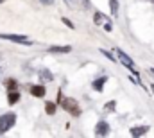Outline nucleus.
I'll list each match as a JSON object with an SVG mask.
<instances>
[{
  "label": "nucleus",
  "instance_id": "obj_15",
  "mask_svg": "<svg viewBox=\"0 0 154 138\" xmlns=\"http://www.w3.org/2000/svg\"><path fill=\"white\" fill-rule=\"evenodd\" d=\"M45 109H47L48 115H54V113H56V104L54 102H47L45 104Z\"/></svg>",
  "mask_w": 154,
  "mask_h": 138
},
{
  "label": "nucleus",
  "instance_id": "obj_20",
  "mask_svg": "<svg viewBox=\"0 0 154 138\" xmlns=\"http://www.w3.org/2000/svg\"><path fill=\"white\" fill-rule=\"evenodd\" d=\"M151 88H152V92H154V84H152V86H151Z\"/></svg>",
  "mask_w": 154,
  "mask_h": 138
},
{
  "label": "nucleus",
  "instance_id": "obj_3",
  "mask_svg": "<svg viewBox=\"0 0 154 138\" xmlns=\"http://www.w3.org/2000/svg\"><path fill=\"white\" fill-rule=\"evenodd\" d=\"M0 39H7L13 43H22V45H32V41H29L25 36H18V34H0Z\"/></svg>",
  "mask_w": 154,
  "mask_h": 138
},
{
  "label": "nucleus",
  "instance_id": "obj_17",
  "mask_svg": "<svg viewBox=\"0 0 154 138\" xmlns=\"http://www.w3.org/2000/svg\"><path fill=\"white\" fill-rule=\"evenodd\" d=\"M63 24H65L66 27H70V29H74V24H72V22H70L68 18H63Z\"/></svg>",
  "mask_w": 154,
  "mask_h": 138
},
{
  "label": "nucleus",
  "instance_id": "obj_18",
  "mask_svg": "<svg viewBox=\"0 0 154 138\" xmlns=\"http://www.w3.org/2000/svg\"><path fill=\"white\" fill-rule=\"evenodd\" d=\"M106 109H111V111H113V109H115V101H111V102L106 104Z\"/></svg>",
  "mask_w": 154,
  "mask_h": 138
},
{
  "label": "nucleus",
  "instance_id": "obj_23",
  "mask_svg": "<svg viewBox=\"0 0 154 138\" xmlns=\"http://www.w3.org/2000/svg\"><path fill=\"white\" fill-rule=\"evenodd\" d=\"M0 72H2V68H0Z\"/></svg>",
  "mask_w": 154,
  "mask_h": 138
},
{
  "label": "nucleus",
  "instance_id": "obj_1",
  "mask_svg": "<svg viewBox=\"0 0 154 138\" xmlns=\"http://www.w3.org/2000/svg\"><path fill=\"white\" fill-rule=\"evenodd\" d=\"M14 122H16V115H14V113H5V115H2V117H0V133L9 131V129L14 126Z\"/></svg>",
  "mask_w": 154,
  "mask_h": 138
},
{
  "label": "nucleus",
  "instance_id": "obj_22",
  "mask_svg": "<svg viewBox=\"0 0 154 138\" xmlns=\"http://www.w3.org/2000/svg\"><path fill=\"white\" fill-rule=\"evenodd\" d=\"M2 2H5V0H0V4H2Z\"/></svg>",
  "mask_w": 154,
  "mask_h": 138
},
{
  "label": "nucleus",
  "instance_id": "obj_2",
  "mask_svg": "<svg viewBox=\"0 0 154 138\" xmlns=\"http://www.w3.org/2000/svg\"><path fill=\"white\" fill-rule=\"evenodd\" d=\"M61 106H63V109H66L74 117H79L81 115V109H79V106H77V102L74 99H61Z\"/></svg>",
  "mask_w": 154,
  "mask_h": 138
},
{
  "label": "nucleus",
  "instance_id": "obj_10",
  "mask_svg": "<svg viewBox=\"0 0 154 138\" xmlns=\"http://www.w3.org/2000/svg\"><path fill=\"white\" fill-rule=\"evenodd\" d=\"M48 50H50V52H56V54H68V52L72 50V47H68V45H66V47H50Z\"/></svg>",
  "mask_w": 154,
  "mask_h": 138
},
{
  "label": "nucleus",
  "instance_id": "obj_7",
  "mask_svg": "<svg viewBox=\"0 0 154 138\" xmlns=\"http://www.w3.org/2000/svg\"><path fill=\"white\" fill-rule=\"evenodd\" d=\"M106 81H108V75H104V77H99V79H95V81L91 83V88H93V90H97V92H102V88H104Z\"/></svg>",
  "mask_w": 154,
  "mask_h": 138
},
{
  "label": "nucleus",
  "instance_id": "obj_16",
  "mask_svg": "<svg viewBox=\"0 0 154 138\" xmlns=\"http://www.w3.org/2000/svg\"><path fill=\"white\" fill-rule=\"evenodd\" d=\"M100 52H102V54H104V56H106V58H108V59H111V61H116V59H115V56H111V54H109V52H108V50H104V49H102V50H100Z\"/></svg>",
  "mask_w": 154,
  "mask_h": 138
},
{
  "label": "nucleus",
  "instance_id": "obj_4",
  "mask_svg": "<svg viewBox=\"0 0 154 138\" xmlns=\"http://www.w3.org/2000/svg\"><path fill=\"white\" fill-rule=\"evenodd\" d=\"M116 56H118V59H120V61H122V63H124L125 67H129V68L134 72V61H133V59H131V58H129V56H127V54H125L124 50L116 49Z\"/></svg>",
  "mask_w": 154,
  "mask_h": 138
},
{
  "label": "nucleus",
  "instance_id": "obj_12",
  "mask_svg": "<svg viewBox=\"0 0 154 138\" xmlns=\"http://www.w3.org/2000/svg\"><path fill=\"white\" fill-rule=\"evenodd\" d=\"M39 77H41V81H52V79H54V75H52L47 68H43L39 72Z\"/></svg>",
  "mask_w": 154,
  "mask_h": 138
},
{
  "label": "nucleus",
  "instance_id": "obj_13",
  "mask_svg": "<svg viewBox=\"0 0 154 138\" xmlns=\"http://www.w3.org/2000/svg\"><path fill=\"white\" fill-rule=\"evenodd\" d=\"M4 84H5V88H7V90H16V86H18L14 79H5V81H4Z\"/></svg>",
  "mask_w": 154,
  "mask_h": 138
},
{
  "label": "nucleus",
  "instance_id": "obj_21",
  "mask_svg": "<svg viewBox=\"0 0 154 138\" xmlns=\"http://www.w3.org/2000/svg\"><path fill=\"white\" fill-rule=\"evenodd\" d=\"M151 72H152V74H154V68H151Z\"/></svg>",
  "mask_w": 154,
  "mask_h": 138
},
{
  "label": "nucleus",
  "instance_id": "obj_19",
  "mask_svg": "<svg viewBox=\"0 0 154 138\" xmlns=\"http://www.w3.org/2000/svg\"><path fill=\"white\" fill-rule=\"evenodd\" d=\"M41 4H45V5H52L54 4V0H39Z\"/></svg>",
  "mask_w": 154,
  "mask_h": 138
},
{
  "label": "nucleus",
  "instance_id": "obj_8",
  "mask_svg": "<svg viewBox=\"0 0 154 138\" xmlns=\"http://www.w3.org/2000/svg\"><path fill=\"white\" fill-rule=\"evenodd\" d=\"M31 93L34 95V97H45V86L43 84H34L32 88H31Z\"/></svg>",
  "mask_w": 154,
  "mask_h": 138
},
{
  "label": "nucleus",
  "instance_id": "obj_14",
  "mask_svg": "<svg viewBox=\"0 0 154 138\" xmlns=\"http://www.w3.org/2000/svg\"><path fill=\"white\" fill-rule=\"evenodd\" d=\"M109 5H111L113 16H118V2H116V0H109Z\"/></svg>",
  "mask_w": 154,
  "mask_h": 138
},
{
  "label": "nucleus",
  "instance_id": "obj_6",
  "mask_svg": "<svg viewBox=\"0 0 154 138\" xmlns=\"http://www.w3.org/2000/svg\"><path fill=\"white\" fill-rule=\"evenodd\" d=\"M100 22H104V29H106V31H111V29H113V25H111V22H109L108 18H104L100 13H95V24H100Z\"/></svg>",
  "mask_w": 154,
  "mask_h": 138
},
{
  "label": "nucleus",
  "instance_id": "obj_9",
  "mask_svg": "<svg viewBox=\"0 0 154 138\" xmlns=\"http://www.w3.org/2000/svg\"><path fill=\"white\" fill-rule=\"evenodd\" d=\"M145 133H149V126H140V127H133L131 129V135L133 136H142Z\"/></svg>",
  "mask_w": 154,
  "mask_h": 138
},
{
  "label": "nucleus",
  "instance_id": "obj_24",
  "mask_svg": "<svg viewBox=\"0 0 154 138\" xmlns=\"http://www.w3.org/2000/svg\"><path fill=\"white\" fill-rule=\"evenodd\" d=\"M151 2H154V0H151Z\"/></svg>",
  "mask_w": 154,
  "mask_h": 138
},
{
  "label": "nucleus",
  "instance_id": "obj_11",
  "mask_svg": "<svg viewBox=\"0 0 154 138\" xmlns=\"http://www.w3.org/2000/svg\"><path fill=\"white\" fill-rule=\"evenodd\" d=\"M7 99H9V104H16L18 101H20V93H18L16 90H11V92H9V97H7Z\"/></svg>",
  "mask_w": 154,
  "mask_h": 138
},
{
  "label": "nucleus",
  "instance_id": "obj_5",
  "mask_svg": "<svg viewBox=\"0 0 154 138\" xmlns=\"http://www.w3.org/2000/svg\"><path fill=\"white\" fill-rule=\"evenodd\" d=\"M95 133H97L99 136L108 135V133H109V124H108V122H104V120H102V122H99V124H97V127H95Z\"/></svg>",
  "mask_w": 154,
  "mask_h": 138
}]
</instances>
